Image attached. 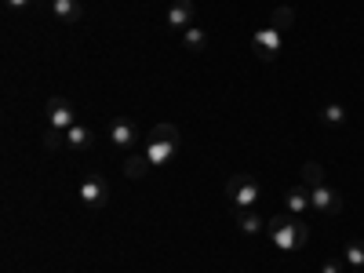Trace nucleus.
Instances as JSON below:
<instances>
[{
	"label": "nucleus",
	"instance_id": "aec40b11",
	"mask_svg": "<svg viewBox=\"0 0 364 273\" xmlns=\"http://www.w3.org/2000/svg\"><path fill=\"white\" fill-rule=\"evenodd\" d=\"M58 146H66V132L48 128V135H44V149H58Z\"/></svg>",
	"mask_w": 364,
	"mask_h": 273
},
{
	"label": "nucleus",
	"instance_id": "1a4fd4ad",
	"mask_svg": "<svg viewBox=\"0 0 364 273\" xmlns=\"http://www.w3.org/2000/svg\"><path fill=\"white\" fill-rule=\"evenodd\" d=\"M109 142L120 146V149H132L139 142V132H135V124H132L128 117H117L113 124H109Z\"/></svg>",
	"mask_w": 364,
	"mask_h": 273
},
{
	"label": "nucleus",
	"instance_id": "9d476101",
	"mask_svg": "<svg viewBox=\"0 0 364 273\" xmlns=\"http://www.w3.org/2000/svg\"><path fill=\"white\" fill-rule=\"evenodd\" d=\"M233 219H237V230L245 233V237H259L266 230V223L255 215V208H245V211H233Z\"/></svg>",
	"mask_w": 364,
	"mask_h": 273
},
{
	"label": "nucleus",
	"instance_id": "2eb2a0df",
	"mask_svg": "<svg viewBox=\"0 0 364 273\" xmlns=\"http://www.w3.org/2000/svg\"><path fill=\"white\" fill-rule=\"evenodd\" d=\"M321 120L328 128H343L346 124V106H339V102H328L324 109H321Z\"/></svg>",
	"mask_w": 364,
	"mask_h": 273
},
{
	"label": "nucleus",
	"instance_id": "39448f33",
	"mask_svg": "<svg viewBox=\"0 0 364 273\" xmlns=\"http://www.w3.org/2000/svg\"><path fill=\"white\" fill-rule=\"evenodd\" d=\"M48 124L58 128V132H70L77 124V109L70 106V99H63V95L48 99Z\"/></svg>",
	"mask_w": 364,
	"mask_h": 273
},
{
	"label": "nucleus",
	"instance_id": "7ed1b4c3",
	"mask_svg": "<svg viewBox=\"0 0 364 273\" xmlns=\"http://www.w3.org/2000/svg\"><path fill=\"white\" fill-rule=\"evenodd\" d=\"M226 200H230L233 211L255 208V200H259V182H255V175H233V178H226Z\"/></svg>",
	"mask_w": 364,
	"mask_h": 273
},
{
	"label": "nucleus",
	"instance_id": "f8f14e48",
	"mask_svg": "<svg viewBox=\"0 0 364 273\" xmlns=\"http://www.w3.org/2000/svg\"><path fill=\"white\" fill-rule=\"evenodd\" d=\"M51 15L58 22H80L84 4H80V0H51Z\"/></svg>",
	"mask_w": 364,
	"mask_h": 273
},
{
	"label": "nucleus",
	"instance_id": "20e7f679",
	"mask_svg": "<svg viewBox=\"0 0 364 273\" xmlns=\"http://www.w3.org/2000/svg\"><path fill=\"white\" fill-rule=\"evenodd\" d=\"M252 51L262 58V63H273L277 51H281V29L269 26V22L262 29H255V33H252Z\"/></svg>",
	"mask_w": 364,
	"mask_h": 273
},
{
	"label": "nucleus",
	"instance_id": "6ab92c4d",
	"mask_svg": "<svg viewBox=\"0 0 364 273\" xmlns=\"http://www.w3.org/2000/svg\"><path fill=\"white\" fill-rule=\"evenodd\" d=\"M291 22H295V8H277V11L269 15V26H277L281 33H288V29H291Z\"/></svg>",
	"mask_w": 364,
	"mask_h": 273
},
{
	"label": "nucleus",
	"instance_id": "4be33fe9",
	"mask_svg": "<svg viewBox=\"0 0 364 273\" xmlns=\"http://www.w3.org/2000/svg\"><path fill=\"white\" fill-rule=\"evenodd\" d=\"M4 4H8V8H15V11H18V8H29V4H33V0H4Z\"/></svg>",
	"mask_w": 364,
	"mask_h": 273
},
{
	"label": "nucleus",
	"instance_id": "9b49d317",
	"mask_svg": "<svg viewBox=\"0 0 364 273\" xmlns=\"http://www.w3.org/2000/svg\"><path fill=\"white\" fill-rule=\"evenodd\" d=\"M284 208L291 211V215H302V211H310V186H291L288 193H284Z\"/></svg>",
	"mask_w": 364,
	"mask_h": 273
},
{
	"label": "nucleus",
	"instance_id": "f3484780",
	"mask_svg": "<svg viewBox=\"0 0 364 273\" xmlns=\"http://www.w3.org/2000/svg\"><path fill=\"white\" fill-rule=\"evenodd\" d=\"M343 262L353 266V269H364V240H350L346 252H343Z\"/></svg>",
	"mask_w": 364,
	"mask_h": 273
},
{
	"label": "nucleus",
	"instance_id": "4468645a",
	"mask_svg": "<svg viewBox=\"0 0 364 273\" xmlns=\"http://www.w3.org/2000/svg\"><path fill=\"white\" fill-rule=\"evenodd\" d=\"M91 142H95V139H91V128H84V124H73L66 132V146L70 149H91Z\"/></svg>",
	"mask_w": 364,
	"mask_h": 273
},
{
	"label": "nucleus",
	"instance_id": "6e6552de",
	"mask_svg": "<svg viewBox=\"0 0 364 273\" xmlns=\"http://www.w3.org/2000/svg\"><path fill=\"white\" fill-rule=\"evenodd\" d=\"M168 26H171V29H182V33H186L190 26H197V8H193V0H171V8H168Z\"/></svg>",
	"mask_w": 364,
	"mask_h": 273
},
{
	"label": "nucleus",
	"instance_id": "423d86ee",
	"mask_svg": "<svg viewBox=\"0 0 364 273\" xmlns=\"http://www.w3.org/2000/svg\"><path fill=\"white\" fill-rule=\"evenodd\" d=\"M310 211H321V215H339L343 211V193L331 186H314L310 190Z\"/></svg>",
	"mask_w": 364,
	"mask_h": 273
},
{
	"label": "nucleus",
	"instance_id": "ddd939ff",
	"mask_svg": "<svg viewBox=\"0 0 364 273\" xmlns=\"http://www.w3.org/2000/svg\"><path fill=\"white\" fill-rule=\"evenodd\" d=\"M149 168H154V164H149L146 149H139V154H132V157L124 161V175H128V178H146Z\"/></svg>",
	"mask_w": 364,
	"mask_h": 273
},
{
	"label": "nucleus",
	"instance_id": "a211bd4d",
	"mask_svg": "<svg viewBox=\"0 0 364 273\" xmlns=\"http://www.w3.org/2000/svg\"><path fill=\"white\" fill-rule=\"evenodd\" d=\"M182 44H186L190 51H204L208 48V33H204L200 26H190L186 33H182Z\"/></svg>",
	"mask_w": 364,
	"mask_h": 273
},
{
	"label": "nucleus",
	"instance_id": "dca6fc26",
	"mask_svg": "<svg viewBox=\"0 0 364 273\" xmlns=\"http://www.w3.org/2000/svg\"><path fill=\"white\" fill-rule=\"evenodd\" d=\"M302 186H324V168L317 164V161H306L302 164Z\"/></svg>",
	"mask_w": 364,
	"mask_h": 273
},
{
	"label": "nucleus",
	"instance_id": "f03ea898",
	"mask_svg": "<svg viewBox=\"0 0 364 273\" xmlns=\"http://www.w3.org/2000/svg\"><path fill=\"white\" fill-rule=\"evenodd\" d=\"M178 146H182V139H178V128L175 124H157L154 132H149V139H146V157H149V164L154 168H161V164H168L175 154H178Z\"/></svg>",
	"mask_w": 364,
	"mask_h": 273
},
{
	"label": "nucleus",
	"instance_id": "0eeeda50",
	"mask_svg": "<svg viewBox=\"0 0 364 273\" xmlns=\"http://www.w3.org/2000/svg\"><path fill=\"white\" fill-rule=\"evenodd\" d=\"M80 200L87 208H106L109 204V186L99 175H87V178H80Z\"/></svg>",
	"mask_w": 364,
	"mask_h": 273
},
{
	"label": "nucleus",
	"instance_id": "412c9836",
	"mask_svg": "<svg viewBox=\"0 0 364 273\" xmlns=\"http://www.w3.org/2000/svg\"><path fill=\"white\" fill-rule=\"evenodd\" d=\"M321 273H343V259H328V262L321 266Z\"/></svg>",
	"mask_w": 364,
	"mask_h": 273
},
{
	"label": "nucleus",
	"instance_id": "f257e3e1",
	"mask_svg": "<svg viewBox=\"0 0 364 273\" xmlns=\"http://www.w3.org/2000/svg\"><path fill=\"white\" fill-rule=\"evenodd\" d=\"M266 233L273 240V248H281L284 255L288 252H302L310 245V226L302 223L299 215H291V211H281V215H273L266 223Z\"/></svg>",
	"mask_w": 364,
	"mask_h": 273
}]
</instances>
